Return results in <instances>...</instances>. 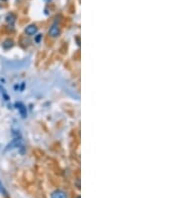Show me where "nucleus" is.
Wrapping results in <instances>:
<instances>
[{"mask_svg":"<svg viewBox=\"0 0 180 198\" xmlns=\"http://www.w3.org/2000/svg\"><path fill=\"white\" fill-rule=\"evenodd\" d=\"M15 21H16V17H15L14 14L10 13V14H8L7 16H6V22H7L10 26H13V25H14Z\"/></svg>","mask_w":180,"mask_h":198,"instance_id":"nucleus-6","label":"nucleus"},{"mask_svg":"<svg viewBox=\"0 0 180 198\" xmlns=\"http://www.w3.org/2000/svg\"><path fill=\"white\" fill-rule=\"evenodd\" d=\"M42 38V34H37V36L35 37V41L37 42V43H39L40 42V39Z\"/></svg>","mask_w":180,"mask_h":198,"instance_id":"nucleus-9","label":"nucleus"},{"mask_svg":"<svg viewBox=\"0 0 180 198\" xmlns=\"http://www.w3.org/2000/svg\"><path fill=\"white\" fill-rule=\"evenodd\" d=\"M37 31H38V28H37V26L34 25V24H30V25H28L25 28V33L29 36L35 35L36 33H37Z\"/></svg>","mask_w":180,"mask_h":198,"instance_id":"nucleus-3","label":"nucleus"},{"mask_svg":"<svg viewBox=\"0 0 180 198\" xmlns=\"http://www.w3.org/2000/svg\"><path fill=\"white\" fill-rule=\"evenodd\" d=\"M0 1H2V2H5V1H7V0H0Z\"/></svg>","mask_w":180,"mask_h":198,"instance_id":"nucleus-10","label":"nucleus"},{"mask_svg":"<svg viewBox=\"0 0 180 198\" xmlns=\"http://www.w3.org/2000/svg\"><path fill=\"white\" fill-rule=\"evenodd\" d=\"M48 34L49 36H51L52 38H56L58 37L60 35V29H59V26L57 25L56 23L52 24V25L50 26L49 30H48Z\"/></svg>","mask_w":180,"mask_h":198,"instance_id":"nucleus-1","label":"nucleus"},{"mask_svg":"<svg viewBox=\"0 0 180 198\" xmlns=\"http://www.w3.org/2000/svg\"><path fill=\"white\" fill-rule=\"evenodd\" d=\"M16 108L18 109V111H19L20 115L23 117V118H25V117L27 116V111H26V107L24 106L23 103H21V102H17L16 104Z\"/></svg>","mask_w":180,"mask_h":198,"instance_id":"nucleus-5","label":"nucleus"},{"mask_svg":"<svg viewBox=\"0 0 180 198\" xmlns=\"http://www.w3.org/2000/svg\"><path fill=\"white\" fill-rule=\"evenodd\" d=\"M13 45H14V42L12 39H6V40L2 43V46H3V48H5V49H9V48H11Z\"/></svg>","mask_w":180,"mask_h":198,"instance_id":"nucleus-7","label":"nucleus"},{"mask_svg":"<svg viewBox=\"0 0 180 198\" xmlns=\"http://www.w3.org/2000/svg\"><path fill=\"white\" fill-rule=\"evenodd\" d=\"M50 198H67V195H66L64 191L57 189V190L53 191L52 193H51Z\"/></svg>","mask_w":180,"mask_h":198,"instance_id":"nucleus-4","label":"nucleus"},{"mask_svg":"<svg viewBox=\"0 0 180 198\" xmlns=\"http://www.w3.org/2000/svg\"><path fill=\"white\" fill-rule=\"evenodd\" d=\"M45 1H50V0H45Z\"/></svg>","mask_w":180,"mask_h":198,"instance_id":"nucleus-12","label":"nucleus"},{"mask_svg":"<svg viewBox=\"0 0 180 198\" xmlns=\"http://www.w3.org/2000/svg\"><path fill=\"white\" fill-rule=\"evenodd\" d=\"M0 193L3 194V195H5V196H7V191L5 190L4 186H3V184H2L1 181H0Z\"/></svg>","mask_w":180,"mask_h":198,"instance_id":"nucleus-8","label":"nucleus"},{"mask_svg":"<svg viewBox=\"0 0 180 198\" xmlns=\"http://www.w3.org/2000/svg\"><path fill=\"white\" fill-rule=\"evenodd\" d=\"M22 142H21V139L20 138H15L11 141L10 143L6 146L5 148V151H8V150H11V149H14V148H17V147H20Z\"/></svg>","mask_w":180,"mask_h":198,"instance_id":"nucleus-2","label":"nucleus"},{"mask_svg":"<svg viewBox=\"0 0 180 198\" xmlns=\"http://www.w3.org/2000/svg\"><path fill=\"white\" fill-rule=\"evenodd\" d=\"M76 198H80V196H77V197H76Z\"/></svg>","mask_w":180,"mask_h":198,"instance_id":"nucleus-11","label":"nucleus"},{"mask_svg":"<svg viewBox=\"0 0 180 198\" xmlns=\"http://www.w3.org/2000/svg\"><path fill=\"white\" fill-rule=\"evenodd\" d=\"M0 9H1V4H0Z\"/></svg>","mask_w":180,"mask_h":198,"instance_id":"nucleus-13","label":"nucleus"}]
</instances>
